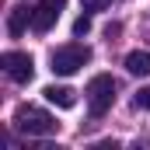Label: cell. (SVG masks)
I'll return each instance as SVG.
<instances>
[{"label":"cell","mask_w":150,"mask_h":150,"mask_svg":"<svg viewBox=\"0 0 150 150\" xmlns=\"http://www.w3.org/2000/svg\"><path fill=\"white\" fill-rule=\"evenodd\" d=\"M14 129L25 133V136H52V133H59V122L45 112V108L21 105V108L14 112Z\"/></svg>","instance_id":"obj_1"},{"label":"cell","mask_w":150,"mask_h":150,"mask_svg":"<svg viewBox=\"0 0 150 150\" xmlns=\"http://www.w3.org/2000/svg\"><path fill=\"white\" fill-rule=\"evenodd\" d=\"M49 70L56 77H74L80 67H87L91 63V49L87 45H80V42H67V45H59L52 56H49Z\"/></svg>","instance_id":"obj_2"},{"label":"cell","mask_w":150,"mask_h":150,"mask_svg":"<svg viewBox=\"0 0 150 150\" xmlns=\"http://www.w3.org/2000/svg\"><path fill=\"white\" fill-rule=\"evenodd\" d=\"M84 98H87V108H91V115H105L108 108H112L115 101V80L108 74H98L87 80V87H84Z\"/></svg>","instance_id":"obj_3"},{"label":"cell","mask_w":150,"mask_h":150,"mask_svg":"<svg viewBox=\"0 0 150 150\" xmlns=\"http://www.w3.org/2000/svg\"><path fill=\"white\" fill-rule=\"evenodd\" d=\"M0 63H4V74L11 77L14 84H28L32 74H35V59H32L28 52H18V49L4 52V56H0Z\"/></svg>","instance_id":"obj_4"},{"label":"cell","mask_w":150,"mask_h":150,"mask_svg":"<svg viewBox=\"0 0 150 150\" xmlns=\"http://www.w3.org/2000/svg\"><path fill=\"white\" fill-rule=\"evenodd\" d=\"M63 7H67V0H42L35 11H32V28H35L38 35H45V32H49V28L59 21Z\"/></svg>","instance_id":"obj_5"},{"label":"cell","mask_w":150,"mask_h":150,"mask_svg":"<svg viewBox=\"0 0 150 150\" xmlns=\"http://www.w3.org/2000/svg\"><path fill=\"white\" fill-rule=\"evenodd\" d=\"M42 94H45V101L56 105V108H74L77 105V91L74 87H63V84H49Z\"/></svg>","instance_id":"obj_6"},{"label":"cell","mask_w":150,"mask_h":150,"mask_svg":"<svg viewBox=\"0 0 150 150\" xmlns=\"http://www.w3.org/2000/svg\"><path fill=\"white\" fill-rule=\"evenodd\" d=\"M126 70H129L133 77H150V52L147 49L129 52V56H126Z\"/></svg>","instance_id":"obj_7"},{"label":"cell","mask_w":150,"mask_h":150,"mask_svg":"<svg viewBox=\"0 0 150 150\" xmlns=\"http://www.w3.org/2000/svg\"><path fill=\"white\" fill-rule=\"evenodd\" d=\"M32 25V11L28 7H14L11 11V18H7V32L18 38V35H25V28Z\"/></svg>","instance_id":"obj_8"},{"label":"cell","mask_w":150,"mask_h":150,"mask_svg":"<svg viewBox=\"0 0 150 150\" xmlns=\"http://www.w3.org/2000/svg\"><path fill=\"white\" fill-rule=\"evenodd\" d=\"M87 32H91V14H80L74 21V35L80 38V35H87Z\"/></svg>","instance_id":"obj_9"},{"label":"cell","mask_w":150,"mask_h":150,"mask_svg":"<svg viewBox=\"0 0 150 150\" xmlns=\"http://www.w3.org/2000/svg\"><path fill=\"white\" fill-rule=\"evenodd\" d=\"M133 105H136V108H143V112H150V87H140V91H136Z\"/></svg>","instance_id":"obj_10"},{"label":"cell","mask_w":150,"mask_h":150,"mask_svg":"<svg viewBox=\"0 0 150 150\" xmlns=\"http://www.w3.org/2000/svg\"><path fill=\"white\" fill-rule=\"evenodd\" d=\"M80 4H84V11H91V14H94V11H105L112 0H80Z\"/></svg>","instance_id":"obj_11"}]
</instances>
